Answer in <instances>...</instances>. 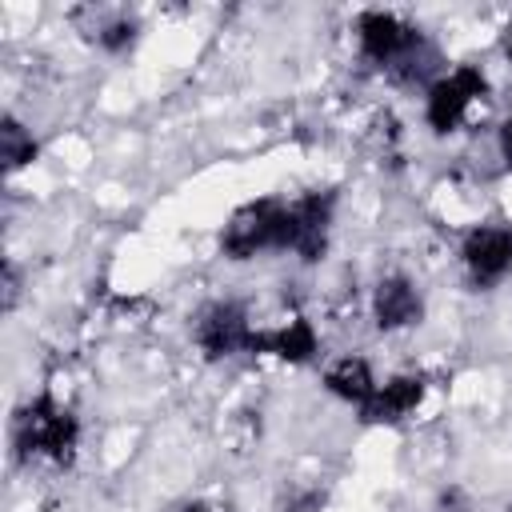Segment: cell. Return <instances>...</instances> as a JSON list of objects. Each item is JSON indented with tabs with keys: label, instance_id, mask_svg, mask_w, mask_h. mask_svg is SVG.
Returning a JSON list of instances; mask_svg holds the SVG:
<instances>
[{
	"label": "cell",
	"instance_id": "15",
	"mask_svg": "<svg viewBox=\"0 0 512 512\" xmlns=\"http://www.w3.org/2000/svg\"><path fill=\"white\" fill-rule=\"evenodd\" d=\"M500 152H504V160L512 164V116H508L504 128H500Z\"/></svg>",
	"mask_w": 512,
	"mask_h": 512
},
{
	"label": "cell",
	"instance_id": "10",
	"mask_svg": "<svg viewBox=\"0 0 512 512\" xmlns=\"http://www.w3.org/2000/svg\"><path fill=\"white\" fill-rule=\"evenodd\" d=\"M248 348L252 352H276L284 360H308L316 352V336H312V328L304 320H292V324H284L276 332H252Z\"/></svg>",
	"mask_w": 512,
	"mask_h": 512
},
{
	"label": "cell",
	"instance_id": "9",
	"mask_svg": "<svg viewBox=\"0 0 512 512\" xmlns=\"http://www.w3.org/2000/svg\"><path fill=\"white\" fill-rule=\"evenodd\" d=\"M420 316V300L404 276H388L376 288V324L380 328H404Z\"/></svg>",
	"mask_w": 512,
	"mask_h": 512
},
{
	"label": "cell",
	"instance_id": "3",
	"mask_svg": "<svg viewBox=\"0 0 512 512\" xmlns=\"http://www.w3.org/2000/svg\"><path fill=\"white\" fill-rule=\"evenodd\" d=\"M476 96H484V76L476 68H456L448 80L432 84V92H428V124L436 132L456 128Z\"/></svg>",
	"mask_w": 512,
	"mask_h": 512
},
{
	"label": "cell",
	"instance_id": "1",
	"mask_svg": "<svg viewBox=\"0 0 512 512\" xmlns=\"http://www.w3.org/2000/svg\"><path fill=\"white\" fill-rule=\"evenodd\" d=\"M16 448L24 460H52V464H68L72 448H76V416L56 404L52 396H40L32 408L20 412V428H16Z\"/></svg>",
	"mask_w": 512,
	"mask_h": 512
},
{
	"label": "cell",
	"instance_id": "11",
	"mask_svg": "<svg viewBox=\"0 0 512 512\" xmlns=\"http://www.w3.org/2000/svg\"><path fill=\"white\" fill-rule=\"evenodd\" d=\"M324 384H328L336 396H344V400H352V404H360V408H364V404L372 400V392H376V380H372V372H368V364H364L360 356L336 360V364L328 368Z\"/></svg>",
	"mask_w": 512,
	"mask_h": 512
},
{
	"label": "cell",
	"instance_id": "17",
	"mask_svg": "<svg viewBox=\"0 0 512 512\" xmlns=\"http://www.w3.org/2000/svg\"><path fill=\"white\" fill-rule=\"evenodd\" d=\"M184 512H204V508H200V504H196V508H184Z\"/></svg>",
	"mask_w": 512,
	"mask_h": 512
},
{
	"label": "cell",
	"instance_id": "8",
	"mask_svg": "<svg viewBox=\"0 0 512 512\" xmlns=\"http://www.w3.org/2000/svg\"><path fill=\"white\" fill-rule=\"evenodd\" d=\"M420 396H424L420 376H396L372 392V400L364 404V420H400L404 412H412L420 404Z\"/></svg>",
	"mask_w": 512,
	"mask_h": 512
},
{
	"label": "cell",
	"instance_id": "18",
	"mask_svg": "<svg viewBox=\"0 0 512 512\" xmlns=\"http://www.w3.org/2000/svg\"><path fill=\"white\" fill-rule=\"evenodd\" d=\"M508 512H512V508H508Z\"/></svg>",
	"mask_w": 512,
	"mask_h": 512
},
{
	"label": "cell",
	"instance_id": "12",
	"mask_svg": "<svg viewBox=\"0 0 512 512\" xmlns=\"http://www.w3.org/2000/svg\"><path fill=\"white\" fill-rule=\"evenodd\" d=\"M32 156H36L32 136H28L12 116H4V124H0V164H4V172L24 168Z\"/></svg>",
	"mask_w": 512,
	"mask_h": 512
},
{
	"label": "cell",
	"instance_id": "2",
	"mask_svg": "<svg viewBox=\"0 0 512 512\" xmlns=\"http://www.w3.org/2000/svg\"><path fill=\"white\" fill-rule=\"evenodd\" d=\"M260 248H292V208L276 200L244 204L224 228V252L232 260H248Z\"/></svg>",
	"mask_w": 512,
	"mask_h": 512
},
{
	"label": "cell",
	"instance_id": "14",
	"mask_svg": "<svg viewBox=\"0 0 512 512\" xmlns=\"http://www.w3.org/2000/svg\"><path fill=\"white\" fill-rule=\"evenodd\" d=\"M16 304V268L8 264L4 268V308H12Z\"/></svg>",
	"mask_w": 512,
	"mask_h": 512
},
{
	"label": "cell",
	"instance_id": "4",
	"mask_svg": "<svg viewBox=\"0 0 512 512\" xmlns=\"http://www.w3.org/2000/svg\"><path fill=\"white\" fill-rule=\"evenodd\" d=\"M248 336L252 332L236 304H212V308H204V316L196 324V340L208 356H228L236 348H248Z\"/></svg>",
	"mask_w": 512,
	"mask_h": 512
},
{
	"label": "cell",
	"instance_id": "6",
	"mask_svg": "<svg viewBox=\"0 0 512 512\" xmlns=\"http://www.w3.org/2000/svg\"><path fill=\"white\" fill-rule=\"evenodd\" d=\"M360 44L372 60H396L416 44V32L396 20L392 12H364L360 16Z\"/></svg>",
	"mask_w": 512,
	"mask_h": 512
},
{
	"label": "cell",
	"instance_id": "16",
	"mask_svg": "<svg viewBox=\"0 0 512 512\" xmlns=\"http://www.w3.org/2000/svg\"><path fill=\"white\" fill-rule=\"evenodd\" d=\"M508 56H512V28H508Z\"/></svg>",
	"mask_w": 512,
	"mask_h": 512
},
{
	"label": "cell",
	"instance_id": "7",
	"mask_svg": "<svg viewBox=\"0 0 512 512\" xmlns=\"http://www.w3.org/2000/svg\"><path fill=\"white\" fill-rule=\"evenodd\" d=\"M328 216H332V196H304L292 208V248L304 260H320L324 236H328Z\"/></svg>",
	"mask_w": 512,
	"mask_h": 512
},
{
	"label": "cell",
	"instance_id": "13",
	"mask_svg": "<svg viewBox=\"0 0 512 512\" xmlns=\"http://www.w3.org/2000/svg\"><path fill=\"white\" fill-rule=\"evenodd\" d=\"M132 36H136V24H132V20H112V24L100 32V44L112 48V52H120V48L132 44Z\"/></svg>",
	"mask_w": 512,
	"mask_h": 512
},
{
	"label": "cell",
	"instance_id": "5",
	"mask_svg": "<svg viewBox=\"0 0 512 512\" xmlns=\"http://www.w3.org/2000/svg\"><path fill=\"white\" fill-rule=\"evenodd\" d=\"M464 264L480 284H492L512 264V232L504 228H480L464 240Z\"/></svg>",
	"mask_w": 512,
	"mask_h": 512
}]
</instances>
